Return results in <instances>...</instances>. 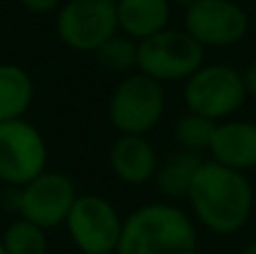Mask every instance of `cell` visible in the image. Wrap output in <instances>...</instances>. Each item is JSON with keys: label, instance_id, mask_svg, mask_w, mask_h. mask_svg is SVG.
<instances>
[{"label": "cell", "instance_id": "7a4b0ae2", "mask_svg": "<svg viewBox=\"0 0 256 254\" xmlns=\"http://www.w3.org/2000/svg\"><path fill=\"white\" fill-rule=\"evenodd\" d=\"M198 225L176 202L153 200L124 218L115 254H198Z\"/></svg>", "mask_w": 256, "mask_h": 254}, {"label": "cell", "instance_id": "9c48e42d", "mask_svg": "<svg viewBox=\"0 0 256 254\" xmlns=\"http://www.w3.org/2000/svg\"><path fill=\"white\" fill-rule=\"evenodd\" d=\"M76 196V184L63 171H43L38 178L18 189L16 216L43 228H63Z\"/></svg>", "mask_w": 256, "mask_h": 254}, {"label": "cell", "instance_id": "30bf717a", "mask_svg": "<svg viewBox=\"0 0 256 254\" xmlns=\"http://www.w3.org/2000/svg\"><path fill=\"white\" fill-rule=\"evenodd\" d=\"M182 30L207 48L238 45L250 32V16L236 0H196L184 9Z\"/></svg>", "mask_w": 256, "mask_h": 254}, {"label": "cell", "instance_id": "4fadbf2b", "mask_svg": "<svg viewBox=\"0 0 256 254\" xmlns=\"http://www.w3.org/2000/svg\"><path fill=\"white\" fill-rule=\"evenodd\" d=\"M115 9L120 34L135 43H142L171 25L173 4L168 0H120Z\"/></svg>", "mask_w": 256, "mask_h": 254}, {"label": "cell", "instance_id": "ac0fdd59", "mask_svg": "<svg viewBox=\"0 0 256 254\" xmlns=\"http://www.w3.org/2000/svg\"><path fill=\"white\" fill-rule=\"evenodd\" d=\"M94 58L104 70L126 76L137 72V43L124 34H115L94 52Z\"/></svg>", "mask_w": 256, "mask_h": 254}, {"label": "cell", "instance_id": "2e32d148", "mask_svg": "<svg viewBox=\"0 0 256 254\" xmlns=\"http://www.w3.org/2000/svg\"><path fill=\"white\" fill-rule=\"evenodd\" d=\"M214 130H216V122L186 110L182 117H178L176 126H173V142H176L178 151L202 156L209 151Z\"/></svg>", "mask_w": 256, "mask_h": 254}, {"label": "cell", "instance_id": "9a60e30c", "mask_svg": "<svg viewBox=\"0 0 256 254\" xmlns=\"http://www.w3.org/2000/svg\"><path fill=\"white\" fill-rule=\"evenodd\" d=\"M202 156H194L186 151H176L173 156H168L164 162H160L158 174L153 178V184L158 189V194L164 200L173 202L178 198H186L189 184L194 180L198 166L202 164Z\"/></svg>", "mask_w": 256, "mask_h": 254}, {"label": "cell", "instance_id": "3957f363", "mask_svg": "<svg viewBox=\"0 0 256 254\" xmlns=\"http://www.w3.org/2000/svg\"><path fill=\"white\" fill-rule=\"evenodd\" d=\"M182 97L189 112L216 124L232 120L248 99L243 72L230 63H204L184 81Z\"/></svg>", "mask_w": 256, "mask_h": 254}, {"label": "cell", "instance_id": "603a6c76", "mask_svg": "<svg viewBox=\"0 0 256 254\" xmlns=\"http://www.w3.org/2000/svg\"><path fill=\"white\" fill-rule=\"evenodd\" d=\"M0 254H7V252H4V248H2V243H0Z\"/></svg>", "mask_w": 256, "mask_h": 254}, {"label": "cell", "instance_id": "52a82bcc", "mask_svg": "<svg viewBox=\"0 0 256 254\" xmlns=\"http://www.w3.org/2000/svg\"><path fill=\"white\" fill-rule=\"evenodd\" d=\"M54 16L56 36L74 52L94 54L108 38L120 34L117 9L110 0H63Z\"/></svg>", "mask_w": 256, "mask_h": 254}, {"label": "cell", "instance_id": "8fae6325", "mask_svg": "<svg viewBox=\"0 0 256 254\" xmlns=\"http://www.w3.org/2000/svg\"><path fill=\"white\" fill-rule=\"evenodd\" d=\"M108 164L120 182L128 187H142L153 182L160 156L146 135H117L108 148Z\"/></svg>", "mask_w": 256, "mask_h": 254}, {"label": "cell", "instance_id": "ba28073f", "mask_svg": "<svg viewBox=\"0 0 256 254\" xmlns=\"http://www.w3.org/2000/svg\"><path fill=\"white\" fill-rule=\"evenodd\" d=\"M48 142L30 120L0 124V182L4 187H25L48 171Z\"/></svg>", "mask_w": 256, "mask_h": 254}, {"label": "cell", "instance_id": "e0dca14e", "mask_svg": "<svg viewBox=\"0 0 256 254\" xmlns=\"http://www.w3.org/2000/svg\"><path fill=\"white\" fill-rule=\"evenodd\" d=\"M0 243L7 254H48L50 250L45 230L18 216L4 228Z\"/></svg>", "mask_w": 256, "mask_h": 254}, {"label": "cell", "instance_id": "d6986e66", "mask_svg": "<svg viewBox=\"0 0 256 254\" xmlns=\"http://www.w3.org/2000/svg\"><path fill=\"white\" fill-rule=\"evenodd\" d=\"M30 14L45 16V14H56V9L63 4V0H18Z\"/></svg>", "mask_w": 256, "mask_h": 254}, {"label": "cell", "instance_id": "ffe728a7", "mask_svg": "<svg viewBox=\"0 0 256 254\" xmlns=\"http://www.w3.org/2000/svg\"><path fill=\"white\" fill-rule=\"evenodd\" d=\"M243 81H245V90H248V97L256 99V61L252 66H248L243 70Z\"/></svg>", "mask_w": 256, "mask_h": 254}, {"label": "cell", "instance_id": "cb8c5ba5", "mask_svg": "<svg viewBox=\"0 0 256 254\" xmlns=\"http://www.w3.org/2000/svg\"><path fill=\"white\" fill-rule=\"evenodd\" d=\"M110 2H112V4H117V2H120V0H110Z\"/></svg>", "mask_w": 256, "mask_h": 254}, {"label": "cell", "instance_id": "8992f818", "mask_svg": "<svg viewBox=\"0 0 256 254\" xmlns=\"http://www.w3.org/2000/svg\"><path fill=\"white\" fill-rule=\"evenodd\" d=\"M63 228L81 254H115L124 216L102 194H79Z\"/></svg>", "mask_w": 256, "mask_h": 254}, {"label": "cell", "instance_id": "7c38bea8", "mask_svg": "<svg viewBox=\"0 0 256 254\" xmlns=\"http://www.w3.org/2000/svg\"><path fill=\"white\" fill-rule=\"evenodd\" d=\"M207 153L212 162L240 174L256 169V122L232 117L216 124Z\"/></svg>", "mask_w": 256, "mask_h": 254}, {"label": "cell", "instance_id": "5b68a950", "mask_svg": "<svg viewBox=\"0 0 256 254\" xmlns=\"http://www.w3.org/2000/svg\"><path fill=\"white\" fill-rule=\"evenodd\" d=\"M204 66V48L184 30H168L137 43V72L158 84L186 81Z\"/></svg>", "mask_w": 256, "mask_h": 254}, {"label": "cell", "instance_id": "6da1fadb", "mask_svg": "<svg viewBox=\"0 0 256 254\" xmlns=\"http://www.w3.org/2000/svg\"><path fill=\"white\" fill-rule=\"evenodd\" d=\"M189 214L196 225L218 236H232L250 223L254 187L248 174L202 160L186 192Z\"/></svg>", "mask_w": 256, "mask_h": 254}, {"label": "cell", "instance_id": "44dd1931", "mask_svg": "<svg viewBox=\"0 0 256 254\" xmlns=\"http://www.w3.org/2000/svg\"><path fill=\"white\" fill-rule=\"evenodd\" d=\"M168 2H171V4H178V7H191V4H194L196 2V0H168Z\"/></svg>", "mask_w": 256, "mask_h": 254}, {"label": "cell", "instance_id": "7402d4cb", "mask_svg": "<svg viewBox=\"0 0 256 254\" xmlns=\"http://www.w3.org/2000/svg\"><path fill=\"white\" fill-rule=\"evenodd\" d=\"M243 254H256V241L252 243H248V246L243 248Z\"/></svg>", "mask_w": 256, "mask_h": 254}, {"label": "cell", "instance_id": "277c9868", "mask_svg": "<svg viewBox=\"0 0 256 254\" xmlns=\"http://www.w3.org/2000/svg\"><path fill=\"white\" fill-rule=\"evenodd\" d=\"M166 108L164 86L142 72L122 76L108 99V120L120 135H148Z\"/></svg>", "mask_w": 256, "mask_h": 254}, {"label": "cell", "instance_id": "5bb4252c", "mask_svg": "<svg viewBox=\"0 0 256 254\" xmlns=\"http://www.w3.org/2000/svg\"><path fill=\"white\" fill-rule=\"evenodd\" d=\"M34 102V79L18 63H0V124L25 120Z\"/></svg>", "mask_w": 256, "mask_h": 254}]
</instances>
